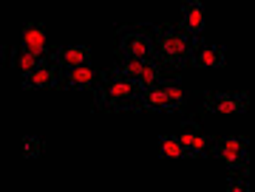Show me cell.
<instances>
[{"label": "cell", "instance_id": "cell-9", "mask_svg": "<svg viewBox=\"0 0 255 192\" xmlns=\"http://www.w3.org/2000/svg\"><path fill=\"white\" fill-rule=\"evenodd\" d=\"M20 85L23 91H60V68L46 57L34 71L20 76Z\"/></svg>", "mask_w": 255, "mask_h": 192}, {"label": "cell", "instance_id": "cell-2", "mask_svg": "<svg viewBox=\"0 0 255 192\" xmlns=\"http://www.w3.org/2000/svg\"><path fill=\"white\" fill-rule=\"evenodd\" d=\"M153 43H156L153 63H159V68L164 73H182L190 65V57L201 40L187 37L173 23H162V26H153Z\"/></svg>", "mask_w": 255, "mask_h": 192}, {"label": "cell", "instance_id": "cell-10", "mask_svg": "<svg viewBox=\"0 0 255 192\" xmlns=\"http://www.w3.org/2000/svg\"><path fill=\"white\" fill-rule=\"evenodd\" d=\"M100 71L91 65H77V68H60V91H97Z\"/></svg>", "mask_w": 255, "mask_h": 192}, {"label": "cell", "instance_id": "cell-1", "mask_svg": "<svg viewBox=\"0 0 255 192\" xmlns=\"http://www.w3.org/2000/svg\"><path fill=\"white\" fill-rule=\"evenodd\" d=\"M145 88H139L136 82L125 79L119 73L117 65H111L105 71H100V85L94 91V110H105V113H130L133 105L142 99Z\"/></svg>", "mask_w": 255, "mask_h": 192}, {"label": "cell", "instance_id": "cell-5", "mask_svg": "<svg viewBox=\"0 0 255 192\" xmlns=\"http://www.w3.org/2000/svg\"><path fill=\"white\" fill-rule=\"evenodd\" d=\"M210 158H219L221 164H227L230 173H250L253 150L244 136H221L210 147Z\"/></svg>", "mask_w": 255, "mask_h": 192}, {"label": "cell", "instance_id": "cell-15", "mask_svg": "<svg viewBox=\"0 0 255 192\" xmlns=\"http://www.w3.org/2000/svg\"><path fill=\"white\" fill-rule=\"evenodd\" d=\"M43 60H46V57H37V54H31V51H26V48H20V46L9 48V68L17 71L20 76H26L28 71H34Z\"/></svg>", "mask_w": 255, "mask_h": 192}, {"label": "cell", "instance_id": "cell-4", "mask_svg": "<svg viewBox=\"0 0 255 192\" xmlns=\"http://www.w3.org/2000/svg\"><path fill=\"white\" fill-rule=\"evenodd\" d=\"M114 46H117V63H128V60H153V51H156L153 26H147V23L119 26L117 34H114Z\"/></svg>", "mask_w": 255, "mask_h": 192}, {"label": "cell", "instance_id": "cell-11", "mask_svg": "<svg viewBox=\"0 0 255 192\" xmlns=\"http://www.w3.org/2000/svg\"><path fill=\"white\" fill-rule=\"evenodd\" d=\"M187 68H201V71H224L227 68V48L219 43H204L201 40L190 57Z\"/></svg>", "mask_w": 255, "mask_h": 192}, {"label": "cell", "instance_id": "cell-7", "mask_svg": "<svg viewBox=\"0 0 255 192\" xmlns=\"http://www.w3.org/2000/svg\"><path fill=\"white\" fill-rule=\"evenodd\" d=\"M201 110L216 113V116H238L250 110V93H221V91H204L201 93Z\"/></svg>", "mask_w": 255, "mask_h": 192}, {"label": "cell", "instance_id": "cell-8", "mask_svg": "<svg viewBox=\"0 0 255 192\" xmlns=\"http://www.w3.org/2000/svg\"><path fill=\"white\" fill-rule=\"evenodd\" d=\"M119 73L125 76V79H130V82H136L139 88H153L156 82H162L167 73L159 68V63H153V60H128V63H117Z\"/></svg>", "mask_w": 255, "mask_h": 192}, {"label": "cell", "instance_id": "cell-13", "mask_svg": "<svg viewBox=\"0 0 255 192\" xmlns=\"http://www.w3.org/2000/svg\"><path fill=\"white\" fill-rule=\"evenodd\" d=\"M176 28L184 31L187 37H193V40H201V34H204V3L201 0H187V3H182Z\"/></svg>", "mask_w": 255, "mask_h": 192}, {"label": "cell", "instance_id": "cell-18", "mask_svg": "<svg viewBox=\"0 0 255 192\" xmlns=\"http://www.w3.org/2000/svg\"><path fill=\"white\" fill-rule=\"evenodd\" d=\"M43 150H46V144L40 136H23V156L26 158H40Z\"/></svg>", "mask_w": 255, "mask_h": 192}, {"label": "cell", "instance_id": "cell-17", "mask_svg": "<svg viewBox=\"0 0 255 192\" xmlns=\"http://www.w3.org/2000/svg\"><path fill=\"white\" fill-rule=\"evenodd\" d=\"M224 190L227 192H250L253 190V175L250 173H230Z\"/></svg>", "mask_w": 255, "mask_h": 192}, {"label": "cell", "instance_id": "cell-16", "mask_svg": "<svg viewBox=\"0 0 255 192\" xmlns=\"http://www.w3.org/2000/svg\"><path fill=\"white\" fill-rule=\"evenodd\" d=\"M156 156L164 158V161H182V158H187V153H184V147H182V141H179L176 133H162V136H159V150H156Z\"/></svg>", "mask_w": 255, "mask_h": 192}, {"label": "cell", "instance_id": "cell-3", "mask_svg": "<svg viewBox=\"0 0 255 192\" xmlns=\"http://www.w3.org/2000/svg\"><path fill=\"white\" fill-rule=\"evenodd\" d=\"M184 108H187V93L182 88V76L173 73L147 88L130 113H182Z\"/></svg>", "mask_w": 255, "mask_h": 192}, {"label": "cell", "instance_id": "cell-12", "mask_svg": "<svg viewBox=\"0 0 255 192\" xmlns=\"http://www.w3.org/2000/svg\"><path fill=\"white\" fill-rule=\"evenodd\" d=\"M48 60L57 68H77V65H91L94 54L88 46L82 43H68V46H54L48 51Z\"/></svg>", "mask_w": 255, "mask_h": 192}, {"label": "cell", "instance_id": "cell-14", "mask_svg": "<svg viewBox=\"0 0 255 192\" xmlns=\"http://www.w3.org/2000/svg\"><path fill=\"white\" fill-rule=\"evenodd\" d=\"M14 46L26 48V51H31V54H37V57H48V51H51V48H48V31L40 20H28Z\"/></svg>", "mask_w": 255, "mask_h": 192}, {"label": "cell", "instance_id": "cell-6", "mask_svg": "<svg viewBox=\"0 0 255 192\" xmlns=\"http://www.w3.org/2000/svg\"><path fill=\"white\" fill-rule=\"evenodd\" d=\"M176 136L182 141L187 158H210V147H213L216 138L204 133V128H201V122L196 119V116L184 119L182 125H179V130H176Z\"/></svg>", "mask_w": 255, "mask_h": 192}]
</instances>
